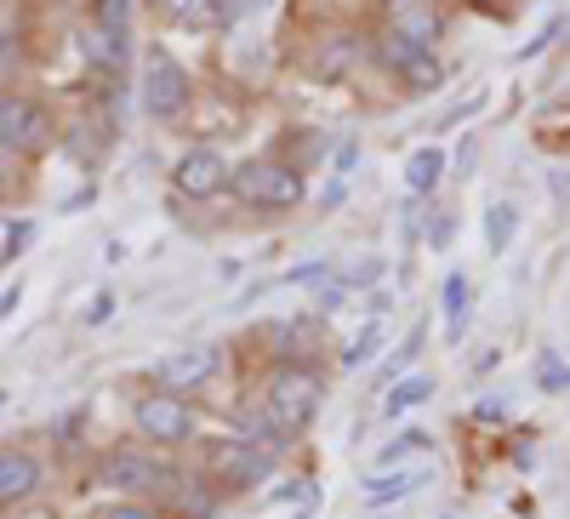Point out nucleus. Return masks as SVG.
Here are the masks:
<instances>
[{
    "mask_svg": "<svg viewBox=\"0 0 570 519\" xmlns=\"http://www.w3.org/2000/svg\"><path fill=\"white\" fill-rule=\"evenodd\" d=\"M29 234H35V228H29V223H18V228H12V241L0 246V263H12V257L23 252V241H29Z\"/></svg>",
    "mask_w": 570,
    "mask_h": 519,
    "instance_id": "28",
    "label": "nucleus"
},
{
    "mask_svg": "<svg viewBox=\"0 0 570 519\" xmlns=\"http://www.w3.org/2000/svg\"><path fill=\"white\" fill-rule=\"evenodd\" d=\"M109 314H115V297H98V303H91V309H86V325H104Z\"/></svg>",
    "mask_w": 570,
    "mask_h": 519,
    "instance_id": "31",
    "label": "nucleus"
},
{
    "mask_svg": "<svg viewBox=\"0 0 570 519\" xmlns=\"http://www.w3.org/2000/svg\"><path fill=\"white\" fill-rule=\"evenodd\" d=\"M428 394H434V376H422V371H411V376H394V389H389L383 411H389V417H400V411L422 405Z\"/></svg>",
    "mask_w": 570,
    "mask_h": 519,
    "instance_id": "17",
    "label": "nucleus"
},
{
    "mask_svg": "<svg viewBox=\"0 0 570 519\" xmlns=\"http://www.w3.org/2000/svg\"><path fill=\"white\" fill-rule=\"evenodd\" d=\"M354 58H360L354 40H331V46H320V63H314V69H320V75H343Z\"/></svg>",
    "mask_w": 570,
    "mask_h": 519,
    "instance_id": "22",
    "label": "nucleus"
},
{
    "mask_svg": "<svg viewBox=\"0 0 570 519\" xmlns=\"http://www.w3.org/2000/svg\"><path fill=\"white\" fill-rule=\"evenodd\" d=\"M383 337H389V332H383V320H365V325H360V332H354V343L343 349V365H348V371H360V365H371L376 354H383Z\"/></svg>",
    "mask_w": 570,
    "mask_h": 519,
    "instance_id": "18",
    "label": "nucleus"
},
{
    "mask_svg": "<svg viewBox=\"0 0 570 519\" xmlns=\"http://www.w3.org/2000/svg\"><path fill=\"white\" fill-rule=\"evenodd\" d=\"M480 7H513V0H480Z\"/></svg>",
    "mask_w": 570,
    "mask_h": 519,
    "instance_id": "36",
    "label": "nucleus"
},
{
    "mask_svg": "<svg viewBox=\"0 0 570 519\" xmlns=\"http://www.w3.org/2000/svg\"><path fill=\"white\" fill-rule=\"evenodd\" d=\"M354 160H360V149H354V144H343V155H337V172H354Z\"/></svg>",
    "mask_w": 570,
    "mask_h": 519,
    "instance_id": "35",
    "label": "nucleus"
},
{
    "mask_svg": "<svg viewBox=\"0 0 570 519\" xmlns=\"http://www.w3.org/2000/svg\"><path fill=\"white\" fill-rule=\"evenodd\" d=\"M389 29H400V35L416 40V46H440V18L428 12V7H411V0H400V12H394Z\"/></svg>",
    "mask_w": 570,
    "mask_h": 519,
    "instance_id": "16",
    "label": "nucleus"
},
{
    "mask_svg": "<svg viewBox=\"0 0 570 519\" xmlns=\"http://www.w3.org/2000/svg\"><path fill=\"white\" fill-rule=\"evenodd\" d=\"M212 474H217V486H228V491H252V486L268 480V451H263V445H246V440H223V445L212 451Z\"/></svg>",
    "mask_w": 570,
    "mask_h": 519,
    "instance_id": "8",
    "label": "nucleus"
},
{
    "mask_svg": "<svg viewBox=\"0 0 570 519\" xmlns=\"http://www.w3.org/2000/svg\"><path fill=\"white\" fill-rule=\"evenodd\" d=\"M228 188H234V200L263 206V212H292L308 200L297 166H285V160H240L228 172Z\"/></svg>",
    "mask_w": 570,
    "mask_h": 519,
    "instance_id": "1",
    "label": "nucleus"
},
{
    "mask_svg": "<svg viewBox=\"0 0 570 519\" xmlns=\"http://www.w3.org/2000/svg\"><path fill=\"white\" fill-rule=\"evenodd\" d=\"M428 445H434V440H428L422 429H411V434H400V440L383 451V462H394V457H411V451H428Z\"/></svg>",
    "mask_w": 570,
    "mask_h": 519,
    "instance_id": "27",
    "label": "nucleus"
},
{
    "mask_svg": "<svg viewBox=\"0 0 570 519\" xmlns=\"http://www.w3.org/2000/svg\"><path fill=\"white\" fill-rule=\"evenodd\" d=\"M480 417L485 422H508V400H480Z\"/></svg>",
    "mask_w": 570,
    "mask_h": 519,
    "instance_id": "32",
    "label": "nucleus"
},
{
    "mask_svg": "<svg viewBox=\"0 0 570 519\" xmlns=\"http://www.w3.org/2000/svg\"><path fill=\"white\" fill-rule=\"evenodd\" d=\"M234 440H246V445H279L285 440V422L268 411V400H257V405H240L234 411Z\"/></svg>",
    "mask_w": 570,
    "mask_h": 519,
    "instance_id": "12",
    "label": "nucleus"
},
{
    "mask_svg": "<svg viewBox=\"0 0 570 519\" xmlns=\"http://www.w3.org/2000/svg\"><path fill=\"white\" fill-rule=\"evenodd\" d=\"M171 23H217V0H155Z\"/></svg>",
    "mask_w": 570,
    "mask_h": 519,
    "instance_id": "20",
    "label": "nucleus"
},
{
    "mask_svg": "<svg viewBox=\"0 0 570 519\" xmlns=\"http://www.w3.org/2000/svg\"><path fill=\"white\" fill-rule=\"evenodd\" d=\"M440 303H445V337L456 343L462 332H468V309H473V280L456 268L445 286H440Z\"/></svg>",
    "mask_w": 570,
    "mask_h": 519,
    "instance_id": "14",
    "label": "nucleus"
},
{
    "mask_svg": "<svg viewBox=\"0 0 570 519\" xmlns=\"http://www.w3.org/2000/svg\"><path fill=\"white\" fill-rule=\"evenodd\" d=\"M80 52L91 69H104V75H120L126 58H131V29H109V23H91L80 29Z\"/></svg>",
    "mask_w": 570,
    "mask_h": 519,
    "instance_id": "10",
    "label": "nucleus"
},
{
    "mask_svg": "<svg viewBox=\"0 0 570 519\" xmlns=\"http://www.w3.org/2000/svg\"><path fill=\"white\" fill-rule=\"evenodd\" d=\"M389 7H400V0H389Z\"/></svg>",
    "mask_w": 570,
    "mask_h": 519,
    "instance_id": "38",
    "label": "nucleus"
},
{
    "mask_svg": "<svg viewBox=\"0 0 570 519\" xmlns=\"http://www.w3.org/2000/svg\"><path fill=\"white\" fill-rule=\"evenodd\" d=\"M155 474L160 468L142 457L137 445H115L109 457H104V480L109 486H120V491H142V486H155Z\"/></svg>",
    "mask_w": 570,
    "mask_h": 519,
    "instance_id": "11",
    "label": "nucleus"
},
{
    "mask_svg": "<svg viewBox=\"0 0 570 519\" xmlns=\"http://www.w3.org/2000/svg\"><path fill=\"white\" fill-rule=\"evenodd\" d=\"M171 188L183 200H217L228 188V160L212 149V144H195L171 160Z\"/></svg>",
    "mask_w": 570,
    "mask_h": 519,
    "instance_id": "7",
    "label": "nucleus"
},
{
    "mask_svg": "<svg viewBox=\"0 0 570 519\" xmlns=\"http://www.w3.org/2000/svg\"><path fill=\"white\" fill-rule=\"evenodd\" d=\"M416 354H422V325H416V332H411V343H400V354H394V360L383 365V383H394L400 371H411V360H416Z\"/></svg>",
    "mask_w": 570,
    "mask_h": 519,
    "instance_id": "26",
    "label": "nucleus"
},
{
    "mask_svg": "<svg viewBox=\"0 0 570 519\" xmlns=\"http://www.w3.org/2000/svg\"><path fill=\"white\" fill-rule=\"evenodd\" d=\"M18 297H23V286H7V297H0V320H7V314L18 309Z\"/></svg>",
    "mask_w": 570,
    "mask_h": 519,
    "instance_id": "34",
    "label": "nucleus"
},
{
    "mask_svg": "<svg viewBox=\"0 0 570 519\" xmlns=\"http://www.w3.org/2000/svg\"><path fill=\"white\" fill-rule=\"evenodd\" d=\"M440 177H445V149H434V144H428V149H416V155L405 160V188H411L416 200H428V195H434V188H440Z\"/></svg>",
    "mask_w": 570,
    "mask_h": 519,
    "instance_id": "15",
    "label": "nucleus"
},
{
    "mask_svg": "<svg viewBox=\"0 0 570 519\" xmlns=\"http://www.w3.org/2000/svg\"><path fill=\"white\" fill-rule=\"evenodd\" d=\"M91 23H109V29H131V0H91Z\"/></svg>",
    "mask_w": 570,
    "mask_h": 519,
    "instance_id": "24",
    "label": "nucleus"
},
{
    "mask_svg": "<svg viewBox=\"0 0 570 519\" xmlns=\"http://www.w3.org/2000/svg\"><path fill=\"white\" fill-rule=\"evenodd\" d=\"M537 389L542 394H564L570 389V365L559 354H542V371H537Z\"/></svg>",
    "mask_w": 570,
    "mask_h": 519,
    "instance_id": "23",
    "label": "nucleus"
},
{
    "mask_svg": "<svg viewBox=\"0 0 570 519\" xmlns=\"http://www.w3.org/2000/svg\"><path fill=\"white\" fill-rule=\"evenodd\" d=\"M376 58H383L411 91H434V86L445 80V63H440L434 46H416V40H405L400 29H383V35H376Z\"/></svg>",
    "mask_w": 570,
    "mask_h": 519,
    "instance_id": "5",
    "label": "nucleus"
},
{
    "mask_svg": "<svg viewBox=\"0 0 570 519\" xmlns=\"http://www.w3.org/2000/svg\"><path fill=\"white\" fill-rule=\"evenodd\" d=\"M513 234H519V212H513V200H497V206L485 212V246L502 257V252L513 246Z\"/></svg>",
    "mask_w": 570,
    "mask_h": 519,
    "instance_id": "19",
    "label": "nucleus"
},
{
    "mask_svg": "<svg viewBox=\"0 0 570 519\" xmlns=\"http://www.w3.org/2000/svg\"><path fill=\"white\" fill-rule=\"evenodd\" d=\"M177 508H183L188 519H206V513H212V491H206V486H177Z\"/></svg>",
    "mask_w": 570,
    "mask_h": 519,
    "instance_id": "25",
    "label": "nucleus"
},
{
    "mask_svg": "<svg viewBox=\"0 0 570 519\" xmlns=\"http://www.w3.org/2000/svg\"><path fill=\"white\" fill-rule=\"evenodd\" d=\"M411 486H422V474H383V480H365L360 491H365V502H394V497H405Z\"/></svg>",
    "mask_w": 570,
    "mask_h": 519,
    "instance_id": "21",
    "label": "nucleus"
},
{
    "mask_svg": "<svg viewBox=\"0 0 570 519\" xmlns=\"http://www.w3.org/2000/svg\"><path fill=\"white\" fill-rule=\"evenodd\" d=\"M451 228H456V217H434V228H428V246L440 252V246L451 241Z\"/></svg>",
    "mask_w": 570,
    "mask_h": 519,
    "instance_id": "29",
    "label": "nucleus"
},
{
    "mask_svg": "<svg viewBox=\"0 0 570 519\" xmlns=\"http://www.w3.org/2000/svg\"><path fill=\"white\" fill-rule=\"evenodd\" d=\"M217 365H223V354H217L212 343H188V349H177V354H166V360L155 365V383L171 389V394H183V389L212 383Z\"/></svg>",
    "mask_w": 570,
    "mask_h": 519,
    "instance_id": "9",
    "label": "nucleus"
},
{
    "mask_svg": "<svg viewBox=\"0 0 570 519\" xmlns=\"http://www.w3.org/2000/svg\"><path fill=\"white\" fill-rule=\"evenodd\" d=\"M109 519H160V513H155V508H142V502H120Z\"/></svg>",
    "mask_w": 570,
    "mask_h": 519,
    "instance_id": "30",
    "label": "nucleus"
},
{
    "mask_svg": "<svg viewBox=\"0 0 570 519\" xmlns=\"http://www.w3.org/2000/svg\"><path fill=\"white\" fill-rule=\"evenodd\" d=\"M142 109H149L155 120H183L188 115V98H195V80H188V69L166 52V46H155L149 63H142Z\"/></svg>",
    "mask_w": 570,
    "mask_h": 519,
    "instance_id": "3",
    "label": "nucleus"
},
{
    "mask_svg": "<svg viewBox=\"0 0 570 519\" xmlns=\"http://www.w3.org/2000/svg\"><path fill=\"white\" fill-rule=\"evenodd\" d=\"M35 486H40V462L29 451H0V508L23 502Z\"/></svg>",
    "mask_w": 570,
    "mask_h": 519,
    "instance_id": "13",
    "label": "nucleus"
},
{
    "mask_svg": "<svg viewBox=\"0 0 570 519\" xmlns=\"http://www.w3.org/2000/svg\"><path fill=\"white\" fill-rule=\"evenodd\" d=\"M263 400H268V411L285 422V434H297V429H308V417L320 411L325 383H320V376H314L308 365L285 360V365H274V371H268V389H263Z\"/></svg>",
    "mask_w": 570,
    "mask_h": 519,
    "instance_id": "2",
    "label": "nucleus"
},
{
    "mask_svg": "<svg viewBox=\"0 0 570 519\" xmlns=\"http://www.w3.org/2000/svg\"><path fill=\"white\" fill-rule=\"evenodd\" d=\"M343 195H348V188H343V183H331V188H325V200H320V206H325V212H337V206H343Z\"/></svg>",
    "mask_w": 570,
    "mask_h": 519,
    "instance_id": "33",
    "label": "nucleus"
},
{
    "mask_svg": "<svg viewBox=\"0 0 570 519\" xmlns=\"http://www.w3.org/2000/svg\"><path fill=\"white\" fill-rule=\"evenodd\" d=\"M0 144L12 155H40L52 144V109L40 98H23V91H7L0 98Z\"/></svg>",
    "mask_w": 570,
    "mask_h": 519,
    "instance_id": "4",
    "label": "nucleus"
},
{
    "mask_svg": "<svg viewBox=\"0 0 570 519\" xmlns=\"http://www.w3.org/2000/svg\"><path fill=\"white\" fill-rule=\"evenodd\" d=\"M0 405H7V389H0Z\"/></svg>",
    "mask_w": 570,
    "mask_h": 519,
    "instance_id": "37",
    "label": "nucleus"
},
{
    "mask_svg": "<svg viewBox=\"0 0 570 519\" xmlns=\"http://www.w3.org/2000/svg\"><path fill=\"white\" fill-rule=\"evenodd\" d=\"M131 422H137V434L155 440V445H183L188 434H195V411H188L183 394H171V389L142 394L137 411H131Z\"/></svg>",
    "mask_w": 570,
    "mask_h": 519,
    "instance_id": "6",
    "label": "nucleus"
}]
</instances>
